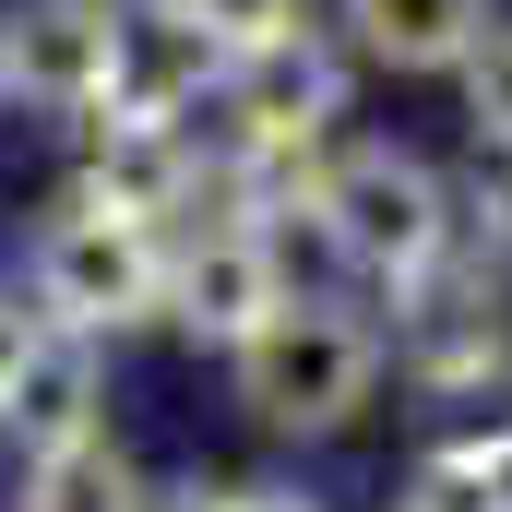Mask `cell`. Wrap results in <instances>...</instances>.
Returning a JSON list of instances; mask_svg holds the SVG:
<instances>
[{"instance_id":"6da1fadb","label":"cell","mask_w":512,"mask_h":512,"mask_svg":"<svg viewBox=\"0 0 512 512\" xmlns=\"http://www.w3.org/2000/svg\"><path fill=\"white\" fill-rule=\"evenodd\" d=\"M382 370H393L382 322H370L358 298H334V286H286V298L262 310V334L227 346L239 405H251L262 429H286V441H334V429H358L370 393H382Z\"/></svg>"},{"instance_id":"7a4b0ae2","label":"cell","mask_w":512,"mask_h":512,"mask_svg":"<svg viewBox=\"0 0 512 512\" xmlns=\"http://www.w3.org/2000/svg\"><path fill=\"white\" fill-rule=\"evenodd\" d=\"M24 310L60 322V334H96V346L155 334L167 322V227H131L108 203L60 191L36 215V239H24Z\"/></svg>"},{"instance_id":"3957f363","label":"cell","mask_w":512,"mask_h":512,"mask_svg":"<svg viewBox=\"0 0 512 512\" xmlns=\"http://www.w3.org/2000/svg\"><path fill=\"white\" fill-rule=\"evenodd\" d=\"M322 215H334V262L370 274L382 298H405L429 262L465 251L453 179H441L417 143H346V131H334V155H322Z\"/></svg>"},{"instance_id":"277c9868","label":"cell","mask_w":512,"mask_h":512,"mask_svg":"<svg viewBox=\"0 0 512 512\" xmlns=\"http://www.w3.org/2000/svg\"><path fill=\"white\" fill-rule=\"evenodd\" d=\"M346 36H322V24H298V36H274V48H239L227 60V84H215V108H203V143H215V167H310V155H334V131H346Z\"/></svg>"},{"instance_id":"5b68a950","label":"cell","mask_w":512,"mask_h":512,"mask_svg":"<svg viewBox=\"0 0 512 512\" xmlns=\"http://www.w3.org/2000/svg\"><path fill=\"white\" fill-rule=\"evenodd\" d=\"M393 370L441 405H477V393H512V262L453 251L429 262L405 298H393Z\"/></svg>"},{"instance_id":"8992f818","label":"cell","mask_w":512,"mask_h":512,"mask_svg":"<svg viewBox=\"0 0 512 512\" xmlns=\"http://www.w3.org/2000/svg\"><path fill=\"white\" fill-rule=\"evenodd\" d=\"M286 298V262L251 215L215 191L191 227H167V334H191L203 358H227L239 334H262V310Z\"/></svg>"},{"instance_id":"52a82bcc","label":"cell","mask_w":512,"mask_h":512,"mask_svg":"<svg viewBox=\"0 0 512 512\" xmlns=\"http://www.w3.org/2000/svg\"><path fill=\"white\" fill-rule=\"evenodd\" d=\"M84 131V167H72V203H108L131 227H191L215 203V143L203 120H72Z\"/></svg>"},{"instance_id":"ba28073f","label":"cell","mask_w":512,"mask_h":512,"mask_svg":"<svg viewBox=\"0 0 512 512\" xmlns=\"http://www.w3.org/2000/svg\"><path fill=\"white\" fill-rule=\"evenodd\" d=\"M215 84H227V36L191 0H108V96H96L108 120H203Z\"/></svg>"},{"instance_id":"9c48e42d","label":"cell","mask_w":512,"mask_h":512,"mask_svg":"<svg viewBox=\"0 0 512 512\" xmlns=\"http://www.w3.org/2000/svg\"><path fill=\"white\" fill-rule=\"evenodd\" d=\"M0 96L24 120H84L108 96V0H12L0 12Z\"/></svg>"},{"instance_id":"30bf717a","label":"cell","mask_w":512,"mask_h":512,"mask_svg":"<svg viewBox=\"0 0 512 512\" xmlns=\"http://www.w3.org/2000/svg\"><path fill=\"white\" fill-rule=\"evenodd\" d=\"M489 24H501V0H334L346 60L358 72H405V84H453Z\"/></svg>"},{"instance_id":"8fae6325","label":"cell","mask_w":512,"mask_h":512,"mask_svg":"<svg viewBox=\"0 0 512 512\" xmlns=\"http://www.w3.org/2000/svg\"><path fill=\"white\" fill-rule=\"evenodd\" d=\"M72 429H108V346L36 322V346H24L12 382H0V441H12V453H48V441H72Z\"/></svg>"},{"instance_id":"7c38bea8","label":"cell","mask_w":512,"mask_h":512,"mask_svg":"<svg viewBox=\"0 0 512 512\" xmlns=\"http://www.w3.org/2000/svg\"><path fill=\"white\" fill-rule=\"evenodd\" d=\"M143 501H155V477L131 465L120 429H72V441L24 453V477H12V512H143Z\"/></svg>"},{"instance_id":"4fadbf2b","label":"cell","mask_w":512,"mask_h":512,"mask_svg":"<svg viewBox=\"0 0 512 512\" xmlns=\"http://www.w3.org/2000/svg\"><path fill=\"white\" fill-rule=\"evenodd\" d=\"M453 84H465V131H477V143H512V12L465 48V72H453Z\"/></svg>"},{"instance_id":"5bb4252c","label":"cell","mask_w":512,"mask_h":512,"mask_svg":"<svg viewBox=\"0 0 512 512\" xmlns=\"http://www.w3.org/2000/svg\"><path fill=\"white\" fill-rule=\"evenodd\" d=\"M393 512H489V489H477V465H465V441L417 453V465H405V501H393Z\"/></svg>"},{"instance_id":"9a60e30c","label":"cell","mask_w":512,"mask_h":512,"mask_svg":"<svg viewBox=\"0 0 512 512\" xmlns=\"http://www.w3.org/2000/svg\"><path fill=\"white\" fill-rule=\"evenodd\" d=\"M191 12L227 36V60H239V48H274V36H298V24H310V0H191Z\"/></svg>"},{"instance_id":"2e32d148","label":"cell","mask_w":512,"mask_h":512,"mask_svg":"<svg viewBox=\"0 0 512 512\" xmlns=\"http://www.w3.org/2000/svg\"><path fill=\"white\" fill-rule=\"evenodd\" d=\"M465 465H477L489 512H512V417H501V429H465Z\"/></svg>"},{"instance_id":"e0dca14e","label":"cell","mask_w":512,"mask_h":512,"mask_svg":"<svg viewBox=\"0 0 512 512\" xmlns=\"http://www.w3.org/2000/svg\"><path fill=\"white\" fill-rule=\"evenodd\" d=\"M227 512H334V501L298 489V477H227Z\"/></svg>"},{"instance_id":"ac0fdd59","label":"cell","mask_w":512,"mask_h":512,"mask_svg":"<svg viewBox=\"0 0 512 512\" xmlns=\"http://www.w3.org/2000/svg\"><path fill=\"white\" fill-rule=\"evenodd\" d=\"M143 512H227V477H167Z\"/></svg>"},{"instance_id":"d6986e66","label":"cell","mask_w":512,"mask_h":512,"mask_svg":"<svg viewBox=\"0 0 512 512\" xmlns=\"http://www.w3.org/2000/svg\"><path fill=\"white\" fill-rule=\"evenodd\" d=\"M24 346H36V310H24V298H0V382H12V358H24Z\"/></svg>"},{"instance_id":"ffe728a7","label":"cell","mask_w":512,"mask_h":512,"mask_svg":"<svg viewBox=\"0 0 512 512\" xmlns=\"http://www.w3.org/2000/svg\"><path fill=\"white\" fill-rule=\"evenodd\" d=\"M0 120H12V96H0Z\"/></svg>"},{"instance_id":"44dd1931","label":"cell","mask_w":512,"mask_h":512,"mask_svg":"<svg viewBox=\"0 0 512 512\" xmlns=\"http://www.w3.org/2000/svg\"><path fill=\"white\" fill-rule=\"evenodd\" d=\"M0 298H12V286H0Z\"/></svg>"}]
</instances>
